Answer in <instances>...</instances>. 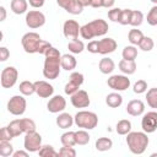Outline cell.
Masks as SVG:
<instances>
[{
  "mask_svg": "<svg viewBox=\"0 0 157 157\" xmlns=\"http://www.w3.org/2000/svg\"><path fill=\"white\" fill-rule=\"evenodd\" d=\"M44 65H43V76L49 80H55L61 70V54L60 52L50 47L44 54Z\"/></svg>",
  "mask_w": 157,
  "mask_h": 157,
  "instance_id": "obj_1",
  "label": "cell"
},
{
  "mask_svg": "<svg viewBox=\"0 0 157 157\" xmlns=\"http://www.w3.org/2000/svg\"><path fill=\"white\" fill-rule=\"evenodd\" d=\"M109 29V26L105 20L97 18L93 20L80 28V36L83 39H92L93 37H102L104 36Z\"/></svg>",
  "mask_w": 157,
  "mask_h": 157,
  "instance_id": "obj_2",
  "label": "cell"
},
{
  "mask_svg": "<svg viewBox=\"0 0 157 157\" xmlns=\"http://www.w3.org/2000/svg\"><path fill=\"white\" fill-rule=\"evenodd\" d=\"M148 136L145 131H130L126 135V145L131 153L142 155L148 146Z\"/></svg>",
  "mask_w": 157,
  "mask_h": 157,
  "instance_id": "obj_3",
  "label": "cell"
},
{
  "mask_svg": "<svg viewBox=\"0 0 157 157\" xmlns=\"http://www.w3.org/2000/svg\"><path fill=\"white\" fill-rule=\"evenodd\" d=\"M75 124L85 130H92L97 126L98 124V117L96 113L90 112V110H80L75 114L74 117Z\"/></svg>",
  "mask_w": 157,
  "mask_h": 157,
  "instance_id": "obj_4",
  "label": "cell"
},
{
  "mask_svg": "<svg viewBox=\"0 0 157 157\" xmlns=\"http://www.w3.org/2000/svg\"><path fill=\"white\" fill-rule=\"evenodd\" d=\"M40 36L36 32H27L21 38V43L23 47V50L28 54H34L38 50V44L40 42Z\"/></svg>",
  "mask_w": 157,
  "mask_h": 157,
  "instance_id": "obj_5",
  "label": "cell"
},
{
  "mask_svg": "<svg viewBox=\"0 0 157 157\" xmlns=\"http://www.w3.org/2000/svg\"><path fill=\"white\" fill-rule=\"evenodd\" d=\"M26 108H27V102L23 94L12 96L7 102V110L12 115H22L26 112Z\"/></svg>",
  "mask_w": 157,
  "mask_h": 157,
  "instance_id": "obj_6",
  "label": "cell"
},
{
  "mask_svg": "<svg viewBox=\"0 0 157 157\" xmlns=\"http://www.w3.org/2000/svg\"><path fill=\"white\" fill-rule=\"evenodd\" d=\"M18 78V71L15 66H6L1 71L0 76V82L4 88H11L16 85Z\"/></svg>",
  "mask_w": 157,
  "mask_h": 157,
  "instance_id": "obj_7",
  "label": "cell"
},
{
  "mask_svg": "<svg viewBox=\"0 0 157 157\" xmlns=\"http://www.w3.org/2000/svg\"><path fill=\"white\" fill-rule=\"evenodd\" d=\"M23 147L33 153V152H38L39 148L42 147V136L39 132L37 131H31V132H27L25 135V140H23Z\"/></svg>",
  "mask_w": 157,
  "mask_h": 157,
  "instance_id": "obj_8",
  "label": "cell"
},
{
  "mask_svg": "<svg viewBox=\"0 0 157 157\" xmlns=\"http://www.w3.org/2000/svg\"><path fill=\"white\" fill-rule=\"evenodd\" d=\"M107 85L112 90L117 92H121V91L128 90L131 82H130V78H128V75H112L107 80Z\"/></svg>",
  "mask_w": 157,
  "mask_h": 157,
  "instance_id": "obj_9",
  "label": "cell"
},
{
  "mask_svg": "<svg viewBox=\"0 0 157 157\" xmlns=\"http://www.w3.org/2000/svg\"><path fill=\"white\" fill-rule=\"evenodd\" d=\"M26 25L27 27L32 28V29H36V28H39L42 26H44L45 23V16L42 11L39 10H31L26 13Z\"/></svg>",
  "mask_w": 157,
  "mask_h": 157,
  "instance_id": "obj_10",
  "label": "cell"
},
{
  "mask_svg": "<svg viewBox=\"0 0 157 157\" xmlns=\"http://www.w3.org/2000/svg\"><path fill=\"white\" fill-rule=\"evenodd\" d=\"M141 128L147 134L155 132L157 130V112L151 110L145 113L141 119Z\"/></svg>",
  "mask_w": 157,
  "mask_h": 157,
  "instance_id": "obj_11",
  "label": "cell"
},
{
  "mask_svg": "<svg viewBox=\"0 0 157 157\" xmlns=\"http://www.w3.org/2000/svg\"><path fill=\"white\" fill-rule=\"evenodd\" d=\"M80 28L81 26L78 25L77 21L75 20H66L63 25V33L65 36V38L72 40V39H77L78 34H80Z\"/></svg>",
  "mask_w": 157,
  "mask_h": 157,
  "instance_id": "obj_12",
  "label": "cell"
},
{
  "mask_svg": "<svg viewBox=\"0 0 157 157\" xmlns=\"http://www.w3.org/2000/svg\"><path fill=\"white\" fill-rule=\"evenodd\" d=\"M70 101L75 108H87L91 104L90 96L85 90H78L77 92H75L71 96Z\"/></svg>",
  "mask_w": 157,
  "mask_h": 157,
  "instance_id": "obj_13",
  "label": "cell"
},
{
  "mask_svg": "<svg viewBox=\"0 0 157 157\" xmlns=\"http://www.w3.org/2000/svg\"><path fill=\"white\" fill-rule=\"evenodd\" d=\"M66 108V101L63 96L60 94H55V96H52L49 102L47 103V109L48 112L50 113H60L63 112L64 109Z\"/></svg>",
  "mask_w": 157,
  "mask_h": 157,
  "instance_id": "obj_14",
  "label": "cell"
},
{
  "mask_svg": "<svg viewBox=\"0 0 157 157\" xmlns=\"http://www.w3.org/2000/svg\"><path fill=\"white\" fill-rule=\"evenodd\" d=\"M36 86V93L40 97V98H50L54 94V87L53 85H50L47 81H36L34 82Z\"/></svg>",
  "mask_w": 157,
  "mask_h": 157,
  "instance_id": "obj_15",
  "label": "cell"
},
{
  "mask_svg": "<svg viewBox=\"0 0 157 157\" xmlns=\"http://www.w3.org/2000/svg\"><path fill=\"white\" fill-rule=\"evenodd\" d=\"M118 44L115 42V39L113 38H103V39H99L98 40V54H102V55H107V54H110L113 52H115Z\"/></svg>",
  "mask_w": 157,
  "mask_h": 157,
  "instance_id": "obj_16",
  "label": "cell"
},
{
  "mask_svg": "<svg viewBox=\"0 0 157 157\" xmlns=\"http://www.w3.org/2000/svg\"><path fill=\"white\" fill-rule=\"evenodd\" d=\"M145 112V103L141 99H132L126 105V113L131 117H139L142 115Z\"/></svg>",
  "mask_w": 157,
  "mask_h": 157,
  "instance_id": "obj_17",
  "label": "cell"
},
{
  "mask_svg": "<svg viewBox=\"0 0 157 157\" xmlns=\"http://www.w3.org/2000/svg\"><path fill=\"white\" fill-rule=\"evenodd\" d=\"M74 123H75L74 117L71 114H69V113H65V112L60 113L58 115V118H56V125L60 129H69V128L72 126Z\"/></svg>",
  "mask_w": 157,
  "mask_h": 157,
  "instance_id": "obj_18",
  "label": "cell"
},
{
  "mask_svg": "<svg viewBox=\"0 0 157 157\" xmlns=\"http://www.w3.org/2000/svg\"><path fill=\"white\" fill-rule=\"evenodd\" d=\"M118 66H119V70L124 75H132V74H135L136 67H137L135 60H125V59H121L119 61Z\"/></svg>",
  "mask_w": 157,
  "mask_h": 157,
  "instance_id": "obj_19",
  "label": "cell"
},
{
  "mask_svg": "<svg viewBox=\"0 0 157 157\" xmlns=\"http://www.w3.org/2000/svg\"><path fill=\"white\" fill-rule=\"evenodd\" d=\"M98 69L102 74L104 75H108V74H112L115 69V64L113 61V59L110 58H102L99 60V64H98Z\"/></svg>",
  "mask_w": 157,
  "mask_h": 157,
  "instance_id": "obj_20",
  "label": "cell"
},
{
  "mask_svg": "<svg viewBox=\"0 0 157 157\" xmlns=\"http://www.w3.org/2000/svg\"><path fill=\"white\" fill-rule=\"evenodd\" d=\"M10 7H11V11H12L13 13H16V15H22V13L27 12L28 1H27V0H11Z\"/></svg>",
  "mask_w": 157,
  "mask_h": 157,
  "instance_id": "obj_21",
  "label": "cell"
},
{
  "mask_svg": "<svg viewBox=\"0 0 157 157\" xmlns=\"http://www.w3.org/2000/svg\"><path fill=\"white\" fill-rule=\"evenodd\" d=\"M105 103L110 108H118V107H120L123 104V96L120 93H118L117 91L115 92H112V93L107 94Z\"/></svg>",
  "mask_w": 157,
  "mask_h": 157,
  "instance_id": "obj_22",
  "label": "cell"
},
{
  "mask_svg": "<svg viewBox=\"0 0 157 157\" xmlns=\"http://www.w3.org/2000/svg\"><path fill=\"white\" fill-rule=\"evenodd\" d=\"M76 65H77V61L72 54L61 55V69H64L66 71H71L76 67Z\"/></svg>",
  "mask_w": 157,
  "mask_h": 157,
  "instance_id": "obj_23",
  "label": "cell"
},
{
  "mask_svg": "<svg viewBox=\"0 0 157 157\" xmlns=\"http://www.w3.org/2000/svg\"><path fill=\"white\" fill-rule=\"evenodd\" d=\"M112 146H113V141L109 137H98L96 140V144H94L96 150L97 151H101V152H104V151L110 150Z\"/></svg>",
  "mask_w": 157,
  "mask_h": 157,
  "instance_id": "obj_24",
  "label": "cell"
},
{
  "mask_svg": "<svg viewBox=\"0 0 157 157\" xmlns=\"http://www.w3.org/2000/svg\"><path fill=\"white\" fill-rule=\"evenodd\" d=\"M18 90L21 92V94L23 96H32L33 93H36V86H34V82H31V81H22L18 86Z\"/></svg>",
  "mask_w": 157,
  "mask_h": 157,
  "instance_id": "obj_25",
  "label": "cell"
},
{
  "mask_svg": "<svg viewBox=\"0 0 157 157\" xmlns=\"http://www.w3.org/2000/svg\"><path fill=\"white\" fill-rule=\"evenodd\" d=\"M115 131L119 135H128L131 131V121L128 119H121L117 123L115 126Z\"/></svg>",
  "mask_w": 157,
  "mask_h": 157,
  "instance_id": "obj_26",
  "label": "cell"
},
{
  "mask_svg": "<svg viewBox=\"0 0 157 157\" xmlns=\"http://www.w3.org/2000/svg\"><path fill=\"white\" fill-rule=\"evenodd\" d=\"M67 49H69V52H70L71 54H80V53L83 52L85 44H83V42L80 40L78 38H77V39H72V40L69 42Z\"/></svg>",
  "mask_w": 157,
  "mask_h": 157,
  "instance_id": "obj_27",
  "label": "cell"
},
{
  "mask_svg": "<svg viewBox=\"0 0 157 157\" xmlns=\"http://www.w3.org/2000/svg\"><path fill=\"white\" fill-rule=\"evenodd\" d=\"M144 37H145L144 33H142L140 29H136V28L130 29V31H129V34H128V39H129V42H130L132 45H139Z\"/></svg>",
  "mask_w": 157,
  "mask_h": 157,
  "instance_id": "obj_28",
  "label": "cell"
},
{
  "mask_svg": "<svg viewBox=\"0 0 157 157\" xmlns=\"http://www.w3.org/2000/svg\"><path fill=\"white\" fill-rule=\"evenodd\" d=\"M10 132L12 134L13 137H17L20 136L21 134H23V129H22V125H21V119H15V120H11L7 125Z\"/></svg>",
  "mask_w": 157,
  "mask_h": 157,
  "instance_id": "obj_29",
  "label": "cell"
},
{
  "mask_svg": "<svg viewBox=\"0 0 157 157\" xmlns=\"http://www.w3.org/2000/svg\"><path fill=\"white\" fill-rule=\"evenodd\" d=\"M60 142L63 146H75L76 145V135L75 131H66L60 136Z\"/></svg>",
  "mask_w": 157,
  "mask_h": 157,
  "instance_id": "obj_30",
  "label": "cell"
},
{
  "mask_svg": "<svg viewBox=\"0 0 157 157\" xmlns=\"http://www.w3.org/2000/svg\"><path fill=\"white\" fill-rule=\"evenodd\" d=\"M146 102L150 108H157V87H152L146 92Z\"/></svg>",
  "mask_w": 157,
  "mask_h": 157,
  "instance_id": "obj_31",
  "label": "cell"
},
{
  "mask_svg": "<svg viewBox=\"0 0 157 157\" xmlns=\"http://www.w3.org/2000/svg\"><path fill=\"white\" fill-rule=\"evenodd\" d=\"M121 56L125 60H135L137 58V49L135 45H126L121 52Z\"/></svg>",
  "mask_w": 157,
  "mask_h": 157,
  "instance_id": "obj_32",
  "label": "cell"
},
{
  "mask_svg": "<svg viewBox=\"0 0 157 157\" xmlns=\"http://www.w3.org/2000/svg\"><path fill=\"white\" fill-rule=\"evenodd\" d=\"M75 135H76V145H87L91 140V136L90 134L85 130V129H81L78 131H75Z\"/></svg>",
  "mask_w": 157,
  "mask_h": 157,
  "instance_id": "obj_33",
  "label": "cell"
},
{
  "mask_svg": "<svg viewBox=\"0 0 157 157\" xmlns=\"http://www.w3.org/2000/svg\"><path fill=\"white\" fill-rule=\"evenodd\" d=\"M38 155L42 157H56L59 156V152H56L52 145H42L38 151Z\"/></svg>",
  "mask_w": 157,
  "mask_h": 157,
  "instance_id": "obj_34",
  "label": "cell"
},
{
  "mask_svg": "<svg viewBox=\"0 0 157 157\" xmlns=\"http://www.w3.org/2000/svg\"><path fill=\"white\" fill-rule=\"evenodd\" d=\"M13 146L10 144V141H0V156L10 157L13 155Z\"/></svg>",
  "mask_w": 157,
  "mask_h": 157,
  "instance_id": "obj_35",
  "label": "cell"
},
{
  "mask_svg": "<svg viewBox=\"0 0 157 157\" xmlns=\"http://www.w3.org/2000/svg\"><path fill=\"white\" fill-rule=\"evenodd\" d=\"M65 10H66V12H69L71 15H80L82 12V10H83V6L77 0H70L67 7Z\"/></svg>",
  "mask_w": 157,
  "mask_h": 157,
  "instance_id": "obj_36",
  "label": "cell"
},
{
  "mask_svg": "<svg viewBox=\"0 0 157 157\" xmlns=\"http://www.w3.org/2000/svg\"><path fill=\"white\" fill-rule=\"evenodd\" d=\"M144 22V13L139 10H132L131 13V20H130V25L132 27H139L141 26Z\"/></svg>",
  "mask_w": 157,
  "mask_h": 157,
  "instance_id": "obj_37",
  "label": "cell"
},
{
  "mask_svg": "<svg viewBox=\"0 0 157 157\" xmlns=\"http://www.w3.org/2000/svg\"><path fill=\"white\" fill-rule=\"evenodd\" d=\"M21 125L23 129V132H31V131H36V123L34 120L29 119V118H22L21 119Z\"/></svg>",
  "mask_w": 157,
  "mask_h": 157,
  "instance_id": "obj_38",
  "label": "cell"
},
{
  "mask_svg": "<svg viewBox=\"0 0 157 157\" xmlns=\"http://www.w3.org/2000/svg\"><path fill=\"white\" fill-rule=\"evenodd\" d=\"M153 47H155V42L151 37H144L139 44V48L144 52H151L153 49Z\"/></svg>",
  "mask_w": 157,
  "mask_h": 157,
  "instance_id": "obj_39",
  "label": "cell"
},
{
  "mask_svg": "<svg viewBox=\"0 0 157 157\" xmlns=\"http://www.w3.org/2000/svg\"><path fill=\"white\" fill-rule=\"evenodd\" d=\"M132 91L136 93V94H141V93H145L147 91V82L145 80H139L134 83L132 86Z\"/></svg>",
  "mask_w": 157,
  "mask_h": 157,
  "instance_id": "obj_40",
  "label": "cell"
},
{
  "mask_svg": "<svg viewBox=\"0 0 157 157\" xmlns=\"http://www.w3.org/2000/svg\"><path fill=\"white\" fill-rule=\"evenodd\" d=\"M147 23L150 26H157V5L152 6L147 13Z\"/></svg>",
  "mask_w": 157,
  "mask_h": 157,
  "instance_id": "obj_41",
  "label": "cell"
},
{
  "mask_svg": "<svg viewBox=\"0 0 157 157\" xmlns=\"http://www.w3.org/2000/svg\"><path fill=\"white\" fill-rule=\"evenodd\" d=\"M131 13H132V10H131V9H124V10L121 11V16H120V21H119V23L123 25V26L130 25Z\"/></svg>",
  "mask_w": 157,
  "mask_h": 157,
  "instance_id": "obj_42",
  "label": "cell"
},
{
  "mask_svg": "<svg viewBox=\"0 0 157 157\" xmlns=\"http://www.w3.org/2000/svg\"><path fill=\"white\" fill-rule=\"evenodd\" d=\"M58 152H59V156L61 157H75L76 156V151L72 146H63Z\"/></svg>",
  "mask_w": 157,
  "mask_h": 157,
  "instance_id": "obj_43",
  "label": "cell"
},
{
  "mask_svg": "<svg viewBox=\"0 0 157 157\" xmlns=\"http://www.w3.org/2000/svg\"><path fill=\"white\" fill-rule=\"evenodd\" d=\"M121 9H119V7H113V9H110L109 11H108V17H109V20L110 21H113V22H119L120 21V16H121Z\"/></svg>",
  "mask_w": 157,
  "mask_h": 157,
  "instance_id": "obj_44",
  "label": "cell"
},
{
  "mask_svg": "<svg viewBox=\"0 0 157 157\" xmlns=\"http://www.w3.org/2000/svg\"><path fill=\"white\" fill-rule=\"evenodd\" d=\"M69 81H71V82H74V83H76L78 86H81L83 83V81H85V76H83V74H81L78 71H74V72H71V75L69 77Z\"/></svg>",
  "mask_w": 157,
  "mask_h": 157,
  "instance_id": "obj_45",
  "label": "cell"
},
{
  "mask_svg": "<svg viewBox=\"0 0 157 157\" xmlns=\"http://www.w3.org/2000/svg\"><path fill=\"white\" fill-rule=\"evenodd\" d=\"M78 88H80V86H78V85H76V83H74V82L69 81V82L65 85V87H64V92H65L66 94H69V96H72L75 92H77V91H78Z\"/></svg>",
  "mask_w": 157,
  "mask_h": 157,
  "instance_id": "obj_46",
  "label": "cell"
},
{
  "mask_svg": "<svg viewBox=\"0 0 157 157\" xmlns=\"http://www.w3.org/2000/svg\"><path fill=\"white\" fill-rule=\"evenodd\" d=\"M13 139L12 134L10 132L9 128L7 126H4L0 131V141H11Z\"/></svg>",
  "mask_w": 157,
  "mask_h": 157,
  "instance_id": "obj_47",
  "label": "cell"
},
{
  "mask_svg": "<svg viewBox=\"0 0 157 157\" xmlns=\"http://www.w3.org/2000/svg\"><path fill=\"white\" fill-rule=\"evenodd\" d=\"M50 47H53L49 42H47V40H44V39H40V42H39V44H38V50H37V53L38 54H45V52L50 48Z\"/></svg>",
  "mask_w": 157,
  "mask_h": 157,
  "instance_id": "obj_48",
  "label": "cell"
},
{
  "mask_svg": "<svg viewBox=\"0 0 157 157\" xmlns=\"http://www.w3.org/2000/svg\"><path fill=\"white\" fill-rule=\"evenodd\" d=\"M87 50L92 54H98V40H91L87 44Z\"/></svg>",
  "mask_w": 157,
  "mask_h": 157,
  "instance_id": "obj_49",
  "label": "cell"
},
{
  "mask_svg": "<svg viewBox=\"0 0 157 157\" xmlns=\"http://www.w3.org/2000/svg\"><path fill=\"white\" fill-rule=\"evenodd\" d=\"M10 58V52L6 47H0V61H6Z\"/></svg>",
  "mask_w": 157,
  "mask_h": 157,
  "instance_id": "obj_50",
  "label": "cell"
},
{
  "mask_svg": "<svg viewBox=\"0 0 157 157\" xmlns=\"http://www.w3.org/2000/svg\"><path fill=\"white\" fill-rule=\"evenodd\" d=\"M28 2H29V5H31L32 7L39 9V7H42V6L44 5L45 0H28Z\"/></svg>",
  "mask_w": 157,
  "mask_h": 157,
  "instance_id": "obj_51",
  "label": "cell"
},
{
  "mask_svg": "<svg viewBox=\"0 0 157 157\" xmlns=\"http://www.w3.org/2000/svg\"><path fill=\"white\" fill-rule=\"evenodd\" d=\"M28 151L25 148V150H18V151H15L12 157H28Z\"/></svg>",
  "mask_w": 157,
  "mask_h": 157,
  "instance_id": "obj_52",
  "label": "cell"
},
{
  "mask_svg": "<svg viewBox=\"0 0 157 157\" xmlns=\"http://www.w3.org/2000/svg\"><path fill=\"white\" fill-rule=\"evenodd\" d=\"M91 6H92V7H94V9L103 7V0H92Z\"/></svg>",
  "mask_w": 157,
  "mask_h": 157,
  "instance_id": "obj_53",
  "label": "cell"
},
{
  "mask_svg": "<svg viewBox=\"0 0 157 157\" xmlns=\"http://www.w3.org/2000/svg\"><path fill=\"white\" fill-rule=\"evenodd\" d=\"M69 2H70V0H56V4L60 6V7H63L64 10L67 7V5H69Z\"/></svg>",
  "mask_w": 157,
  "mask_h": 157,
  "instance_id": "obj_54",
  "label": "cell"
},
{
  "mask_svg": "<svg viewBox=\"0 0 157 157\" xmlns=\"http://www.w3.org/2000/svg\"><path fill=\"white\" fill-rule=\"evenodd\" d=\"M114 4H115V0H103V7L110 9V7H113Z\"/></svg>",
  "mask_w": 157,
  "mask_h": 157,
  "instance_id": "obj_55",
  "label": "cell"
},
{
  "mask_svg": "<svg viewBox=\"0 0 157 157\" xmlns=\"http://www.w3.org/2000/svg\"><path fill=\"white\" fill-rule=\"evenodd\" d=\"M0 12H1L0 21L2 22V21H5V18H6V10H5V7H4V6H0Z\"/></svg>",
  "mask_w": 157,
  "mask_h": 157,
  "instance_id": "obj_56",
  "label": "cell"
},
{
  "mask_svg": "<svg viewBox=\"0 0 157 157\" xmlns=\"http://www.w3.org/2000/svg\"><path fill=\"white\" fill-rule=\"evenodd\" d=\"M83 7H86V6H91V2H92V0H77Z\"/></svg>",
  "mask_w": 157,
  "mask_h": 157,
  "instance_id": "obj_57",
  "label": "cell"
},
{
  "mask_svg": "<svg viewBox=\"0 0 157 157\" xmlns=\"http://www.w3.org/2000/svg\"><path fill=\"white\" fill-rule=\"evenodd\" d=\"M150 1H151V2H153L155 5H157V0H150Z\"/></svg>",
  "mask_w": 157,
  "mask_h": 157,
  "instance_id": "obj_58",
  "label": "cell"
},
{
  "mask_svg": "<svg viewBox=\"0 0 157 157\" xmlns=\"http://www.w3.org/2000/svg\"><path fill=\"white\" fill-rule=\"evenodd\" d=\"M155 156H157V153H152L151 155V157H155Z\"/></svg>",
  "mask_w": 157,
  "mask_h": 157,
  "instance_id": "obj_59",
  "label": "cell"
}]
</instances>
